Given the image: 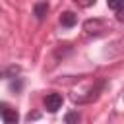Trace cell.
<instances>
[{
  "label": "cell",
  "mask_w": 124,
  "mask_h": 124,
  "mask_svg": "<svg viewBox=\"0 0 124 124\" xmlns=\"http://www.w3.org/2000/svg\"><path fill=\"white\" fill-rule=\"evenodd\" d=\"M108 29H110V25L105 19H99V17H93V19H85L83 21V31L87 35H93V37H101Z\"/></svg>",
  "instance_id": "cell-1"
},
{
  "label": "cell",
  "mask_w": 124,
  "mask_h": 124,
  "mask_svg": "<svg viewBox=\"0 0 124 124\" xmlns=\"http://www.w3.org/2000/svg\"><path fill=\"white\" fill-rule=\"evenodd\" d=\"M107 87V81L105 79H99L89 91H87V95L85 97H78V99H74V103H78V105H83V103H91V101H95L99 95H101V91Z\"/></svg>",
  "instance_id": "cell-2"
},
{
  "label": "cell",
  "mask_w": 124,
  "mask_h": 124,
  "mask_svg": "<svg viewBox=\"0 0 124 124\" xmlns=\"http://www.w3.org/2000/svg\"><path fill=\"white\" fill-rule=\"evenodd\" d=\"M62 103H64V99H62V95L60 93H46V97H45V101H43V105H45V108L48 110V112H56L60 107H62Z\"/></svg>",
  "instance_id": "cell-3"
},
{
  "label": "cell",
  "mask_w": 124,
  "mask_h": 124,
  "mask_svg": "<svg viewBox=\"0 0 124 124\" xmlns=\"http://www.w3.org/2000/svg\"><path fill=\"white\" fill-rule=\"evenodd\" d=\"M76 23H78V16H76L74 12H62V16H60V25H62V27L70 29V27H74Z\"/></svg>",
  "instance_id": "cell-4"
},
{
  "label": "cell",
  "mask_w": 124,
  "mask_h": 124,
  "mask_svg": "<svg viewBox=\"0 0 124 124\" xmlns=\"http://www.w3.org/2000/svg\"><path fill=\"white\" fill-rule=\"evenodd\" d=\"M46 14H48V2H37V4L33 6V16H35L39 21H43Z\"/></svg>",
  "instance_id": "cell-5"
},
{
  "label": "cell",
  "mask_w": 124,
  "mask_h": 124,
  "mask_svg": "<svg viewBox=\"0 0 124 124\" xmlns=\"http://www.w3.org/2000/svg\"><path fill=\"white\" fill-rule=\"evenodd\" d=\"M2 120L6 122V124H16L17 120H19V116H17V110L16 108H6L4 112H2Z\"/></svg>",
  "instance_id": "cell-6"
},
{
  "label": "cell",
  "mask_w": 124,
  "mask_h": 124,
  "mask_svg": "<svg viewBox=\"0 0 124 124\" xmlns=\"http://www.w3.org/2000/svg\"><path fill=\"white\" fill-rule=\"evenodd\" d=\"M17 74H19V66H10V68L0 70V79H2V78H6V79H14Z\"/></svg>",
  "instance_id": "cell-7"
},
{
  "label": "cell",
  "mask_w": 124,
  "mask_h": 124,
  "mask_svg": "<svg viewBox=\"0 0 124 124\" xmlns=\"http://www.w3.org/2000/svg\"><path fill=\"white\" fill-rule=\"evenodd\" d=\"M79 120H81V114H79L78 110H72V112H68V114L64 116V122H66V124H74V122L78 124Z\"/></svg>",
  "instance_id": "cell-8"
},
{
  "label": "cell",
  "mask_w": 124,
  "mask_h": 124,
  "mask_svg": "<svg viewBox=\"0 0 124 124\" xmlns=\"http://www.w3.org/2000/svg\"><path fill=\"white\" fill-rule=\"evenodd\" d=\"M107 6H108V10H118V8H122L124 6V0H107Z\"/></svg>",
  "instance_id": "cell-9"
},
{
  "label": "cell",
  "mask_w": 124,
  "mask_h": 124,
  "mask_svg": "<svg viewBox=\"0 0 124 124\" xmlns=\"http://www.w3.org/2000/svg\"><path fill=\"white\" fill-rule=\"evenodd\" d=\"M79 8H91V6H95V2L97 0H74Z\"/></svg>",
  "instance_id": "cell-10"
},
{
  "label": "cell",
  "mask_w": 124,
  "mask_h": 124,
  "mask_svg": "<svg viewBox=\"0 0 124 124\" xmlns=\"http://www.w3.org/2000/svg\"><path fill=\"white\" fill-rule=\"evenodd\" d=\"M21 85H23V81H21V79H17V81L14 79V81L10 83V89H12V91H19V89H21Z\"/></svg>",
  "instance_id": "cell-11"
},
{
  "label": "cell",
  "mask_w": 124,
  "mask_h": 124,
  "mask_svg": "<svg viewBox=\"0 0 124 124\" xmlns=\"http://www.w3.org/2000/svg\"><path fill=\"white\" fill-rule=\"evenodd\" d=\"M116 19H118V21H124V6L116 10Z\"/></svg>",
  "instance_id": "cell-12"
},
{
  "label": "cell",
  "mask_w": 124,
  "mask_h": 124,
  "mask_svg": "<svg viewBox=\"0 0 124 124\" xmlns=\"http://www.w3.org/2000/svg\"><path fill=\"white\" fill-rule=\"evenodd\" d=\"M8 107H10L8 103H0V116H2V112H4V110H6Z\"/></svg>",
  "instance_id": "cell-13"
},
{
  "label": "cell",
  "mask_w": 124,
  "mask_h": 124,
  "mask_svg": "<svg viewBox=\"0 0 124 124\" xmlns=\"http://www.w3.org/2000/svg\"><path fill=\"white\" fill-rule=\"evenodd\" d=\"M35 118H39V114H37V112H33V114H27V120H35Z\"/></svg>",
  "instance_id": "cell-14"
}]
</instances>
